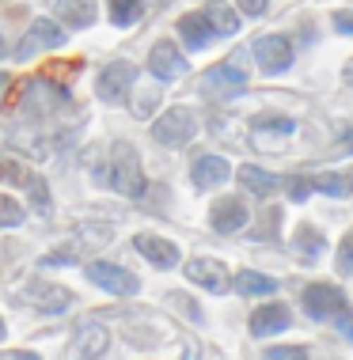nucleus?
I'll use <instances>...</instances> for the list:
<instances>
[{
  "label": "nucleus",
  "mask_w": 353,
  "mask_h": 360,
  "mask_svg": "<svg viewBox=\"0 0 353 360\" xmlns=\"http://www.w3.org/2000/svg\"><path fill=\"white\" fill-rule=\"evenodd\" d=\"M228 160H221V155H202V160H194V167H190V179H194V186L198 190H213V186H221V182H228Z\"/></svg>",
  "instance_id": "nucleus-14"
},
{
  "label": "nucleus",
  "mask_w": 353,
  "mask_h": 360,
  "mask_svg": "<svg viewBox=\"0 0 353 360\" xmlns=\"http://www.w3.org/2000/svg\"><path fill=\"white\" fill-rule=\"evenodd\" d=\"M19 220H23V205L8 193H0V228H16Z\"/></svg>",
  "instance_id": "nucleus-27"
},
{
  "label": "nucleus",
  "mask_w": 353,
  "mask_h": 360,
  "mask_svg": "<svg viewBox=\"0 0 353 360\" xmlns=\"http://www.w3.org/2000/svg\"><path fill=\"white\" fill-rule=\"evenodd\" d=\"M152 106H156V91H152V95H144V99L133 106V114H137V118H149V114H152Z\"/></svg>",
  "instance_id": "nucleus-33"
},
{
  "label": "nucleus",
  "mask_w": 353,
  "mask_h": 360,
  "mask_svg": "<svg viewBox=\"0 0 353 360\" xmlns=\"http://www.w3.org/2000/svg\"><path fill=\"white\" fill-rule=\"evenodd\" d=\"M235 179H240V186L247 190V193H254V198H270L273 193V174L270 171H262V167H251V163H243L240 171H235Z\"/></svg>",
  "instance_id": "nucleus-20"
},
{
  "label": "nucleus",
  "mask_w": 353,
  "mask_h": 360,
  "mask_svg": "<svg viewBox=\"0 0 353 360\" xmlns=\"http://www.w3.org/2000/svg\"><path fill=\"white\" fill-rule=\"evenodd\" d=\"M262 356H266V360H304V356H308V349H304V345H273Z\"/></svg>",
  "instance_id": "nucleus-28"
},
{
  "label": "nucleus",
  "mask_w": 353,
  "mask_h": 360,
  "mask_svg": "<svg viewBox=\"0 0 353 360\" xmlns=\"http://www.w3.org/2000/svg\"><path fill=\"white\" fill-rule=\"evenodd\" d=\"M235 288H240L243 296H266V292H278V281L254 274V269H240V277H235Z\"/></svg>",
  "instance_id": "nucleus-25"
},
{
  "label": "nucleus",
  "mask_w": 353,
  "mask_h": 360,
  "mask_svg": "<svg viewBox=\"0 0 353 360\" xmlns=\"http://www.w3.org/2000/svg\"><path fill=\"white\" fill-rule=\"evenodd\" d=\"M349 307L346 292L335 288V285H308L304 288V311H308L311 319H342Z\"/></svg>",
  "instance_id": "nucleus-4"
},
{
  "label": "nucleus",
  "mask_w": 353,
  "mask_h": 360,
  "mask_svg": "<svg viewBox=\"0 0 353 360\" xmlns=\"http://www.w3.org/2000/svg\"><path fill=\"white\" fill-rule=\"evenodd\" d=\"M254 61H259L262 72H285L292 65V42L281 34H262L259 42H254Z\"/></svg>",
  "instance_id": "nucleus-9"
},
{
  "label": "nucleus",
  "mask_w": 353,
  "mask_h": 360,
  "mask_svg": "<svg viewBox=\"0 0 353 360\" xmlns=\"http://www.w3.org/2000/svg\"><path fill=\"white\" fill-rule=\"evenodd\" d=\"M106 353V330L99 323H84L68 342V356H103Z\"/></svg>",
  "instance_id": "nucleus-16"
},
{
  "label": "nucleus",
  "mask_w": 353,
  "mask_h": 360,
  "mask_svg": "<svg viewBox=\"0 0 353 360\" xmlns=\"http://www.w3.org/2000/svg\"><path fill=\"white\" fill-rule=\"evenodd\" d=\"M311 190H319V193H327V198H346V193L353 190V171H323L311 179Z\"/></svg>",
  "instance_id": "nucleus-21"
},
{
  "label": "nucleus",
  "mask_w": 353,
  "mask_h": 360,
  "mask_svg": "<svg viewBox=\"0 0 353 360\" xmlns=\"http://www.w3.org/2000/svg\"><path fill=\"white\" fill-rule=\"evenodd\" d=\"M42 266H73V255L68 250H57V255H46Z\"/></svg>",
  "instance_id": "nucleus-34"
},
{
  "label": "nucleus",
  "mask_w": 353,
  "mask_h": 360,
  "mask_svg": "<svg viewBox=\"0 0 353 360\" xmlns=\"http://www.w3.org/2000/svg\"><path fill=\"white\" fill-rule=\"evenodd\" d=\"M251 129H278V133H292L297 129V122L292 118H254Z\"/></svg>",
  "instance_id": "nucleus-30"
},
{
  "label": "nucleus",
  "mask_w": 353,
  "mask_h": 360,
  "mask_svg": "<svg viewBox=\"0 0 353 360\" xmlns=\"http://www.w3.org/2000/svg\"><path fill=\"white\" fill-rule=\"evenodd\" d=\"M209 224H213V231L232 236V231H240L243 224H247V209H243L240 198H221L217 205H213V212H209Z\"/></svg>",
  "instance_id": "nucleus-13"
},
{
  "label": "nucleus",
  "mask_w": 353,
  "mask_h": 360,
  "mask_svg": "<svg viewBox=\"0 0 353 360\" xmlns=\"http://www.w3.org/2000/svg\"><path fill=\"white\" fill-rule=\"evenodd\" d=\"M179 34H182V42L190 46V50H202L213 31H209V23H205V15H182L179 19Z\"/></svg>",
  "instance_id": "nucleus-22"
},
{
  "label": "nucleus",
  "mask_w": 353,
  "mask_h": 360,
  "mask_svg": "<svg viewBox=\"0 0 353 360\" xmlns=\"http://www.w3.org/2000/svg\"><path fill=\"white\" fill-rule=\"evenodd\" d=\"M342 330H346V338H353V319H346V323H338Z\"/></svg>",
  "instance_id": "nucleus-37"
},
{
  "label": "nucleus",
  "mask_w": 353,
  "mask_h": 360,
  "mask_svg": "<svg viewBox=\"0 0 353 360\" xmlns=\"http://www.w3.org/2000/svg\"><path fill=\"white\" fill-rule=\"evenodd\" d=\"M186 277H190L194 285H202L205 292H224L228 288V269H224V262H217V258L186 262Z\"/></svg>",
  "instance_id": "nucleus-11"
},
{
  "label": "nucleus",
  "mask_w": 353,
  "mask_h": 360,
  "mask_svg": "<svg viewBox=\"0 0 353 360\" xmlns=\"http://www.w3.org/2000/svg\"><path fill=\"white\" fill-rule=\"evenodd\" d=\"M0 338H4V323H0Z\"/></svg>",
  "instance_id": "nucleus-38"
},
{
  "label": "nucleus",
  "mask_w": 353,
  "mask_h": 360,
  "mask_svg": "<svg viewBox=\"0 0 353 360\" xmlns=\"http://www.w3.org/2000/svg\"><path fill=\"white\" fill-rule=\"evenodd\" d=\"M247 87V72L235 69V65H213L209 72L202 76V95L205 99H232Z\"/></svg>",
  "instance_id": "nucleus-7"
},
{
  "label": "nucleus",
  "mask_w": 353,
  "mask_h": 360,
  "mask_svg": "<svg viewBox=\"0 0 353 360\" xmlns=\"http://www.w3.org/2000/svg\"><path fill=\"white\" fill-rule=\"evenodd\" d=\"M240 8H243V15H262L266 12V0H240Z\"/></svg>",
  "instance_id": "nucleus-35"
},
{
  "label": "nucleus",
  "mask_w": 353,
  "mask_h": 360,
  "mask_svg": "<svg viewBox=\"0 0 353 360\" xmlns=\"http://www.w3.org/2000/svg\"><path fill=\"white\" fill-rule=\"evenodd\" d=\"M80 69H84V57H50V61H42L38 76H42L46 84L65 87V84H73L76 76H80Z\"/></svg>",
  "instance_id": "nucleus-18"
},
{
  "label": "nucleus",
  "mask_w": 353,
  "mask_h": 360,
  "mask_svg": "<svg viewBox=\"0 0 353 360\" xmlns=\"http://www.w3.org/2000/svg\"><path fill=\"white\" fill-rule=\"evenodd\" d=\"M149 69H152L156 80H182L186 61H182V53L175 50L171 42H156L152 53H149Z\"/></svg>",
  "instance_id": "nucleus-10"
},
{
  "label": "nucleus",
  "mask_w": 353,
  "mask_h": 360,
  "mask_svg": "<svg viewBox=\"0 0 353 360\" xmlns=\"http://www.w3.org/2000/svg\"><path fill=\"white\" fill-rule=\"evenodd\" d=\"M338 274H353V231L338 243Z\"/></svg>",
  "instance_id": "nucleus-29"
},
{
  "label": "nucleus",
  "mask_w": 353,
  "mask_h": 360,
  "mask_svg": "<svg viewBox=\"0 0 353 360\" xmlns=\"http://www.w3.org/2000/svg\"><path fill=\"white\" fill-rule=\"evenodd\" d=\"M342 80H346L353 87V61H346V69H342Z\"/></svg>",
  "instance_id": "nucleus-36"
},
{
  "label": "nucleus",
  "mask_w": 353,
  "mask_h": 360,
  "mask_svg": "<svg viewBox=\"0 0 353 360\" xmlns=\"http://www.w3.org/2000/svg\"><path fill=\"white\" fill-rule=\"evenodd\" d=\"M335 31L338 34H353V12L346 8V12H335Z\"/></svg>",
  "instance_id": "nucleus-32"
},
{
  "label": "nucleus",
  "mask_w": 353,
  "mask_h": 360,
  "mask_svg": "<svg viewBox=\"0 0 353 360\" xmlns=\"http://www.w3.org/2000/svg\"><path fill=\"white\" fill-rule=\"evenodd\" d=\"M27 300H31V307L46 311V315H57V311H65L73 304V292L57 288V285H42V281H31V285H27Z\"/></svg>",
  "instance_id": "nucleus-12"
},
{
  "label": "nucleus",
  "mask_w": 353,
  "mask_h": 360,
  "mask_svg": "<svg viewBox=\"0 0 353 360\" xmlns=\"http://www.w3.org/2000/svg\"><path fill=\"white\" fill-rule=\"evenodd\" d=\"M133 247L141 250L156 269H175V266H179V250H175V243L160 239V236H137Z\"/></svg>",
  "instance_id": "nucleus-15"
},
{
  "label": "nucleus",
  "mask_w": 353,
  "mask_h": 360,
  "mask_svg": "<svg viewBox=\"0 0 353 360\" xmlns=\"http://www.w3.org/2000/svg\"><path fill=\"white\" fill-rule=\"evenodd\" d=\"M292 247H297V255L304 258V262H316L319 255H323V236L311 224H300L297 228V239H292Z\"/></svg>",
  "instance_id": "nucleus-23"
},
{
  "label": "nucleus",
  "mask_w": 353,
  "mask_h": 360,
  "mask_svg": "<svg viewBox=\"0 0 353 360\" xmlns=\"http://www.w3.org/2000/svg\"><path fill=\"white\" fill-rule=\"evenodd\" d=\"M0 53H4V42H0Z\"/></svg>",
  "instance_id": "nucleus-39"
},
{
  "label": "nucleus",
  "mask_w": 353,
  "mask_h": 360,
  "mask_svg": "<svg viewBox=\"0 0 353 360\" xmlns=\"http://www.w3.org/2000/svg\"><path fill=\"white\" fill-rule=\"evenodd\" d=\"M289 326V307L285 304H266L251 315V334L254 338H270V334H281Z\"/></svg>",
  "instance_id": "nucleus-17"
},
{
  "label": "nucleus",
  "mask_w": 353,
  "mask_h": 360,
  "mask_svg": "<svg viewBox=\"0 0 353 360\" xmlns=\"http://www.w3.org/2000/svg\"><path fill=\"white\" fill-rule=\"evenodd\" d=\"M0 179L4 182H12V186H23L27 193H31V201H35V209L42 212V217H50V190H46V179L38 171H31L27 163H19L12 160V155H0Z\"/></svg>",
  "instance_id": "nucleus-2"
},
{
  "label": "nucleus",
  "mask_w": 353,
  "mask_h": 360,
  "mask_svg": "<svg viewBox=\"0 0 353 360\" xmlns=\"http://www.w3.org/2000/svg\"><path fill=\"white\" fill-rule=\"evenodd\" d=\"M133 80H137V69L130 61H111L95 80V91H99L103 103H125L133 91Z\"/></svg>",
  "instance_id": "nucleus-5"
},
{
  "label": "nucleus",
  "mask_w": 353,
  "mask_h": 360,
  "mask_svg": "<svg viewBox=\"0 0 353 360\" xmlns=\"http://www.w3.org/2000/svg\"><path fill=\"white\" fill-rule=\"evenodd\" d=\"M111 186L122 193V198H141L144 193L141 160H137V148L125 141H118L114 152H111Z\"/></svg>",
  "instance_id": "nucleus-1"
},
{
  "label": "nucleus",
  "mask_w": 353,
  "mask_h": 360,
  "mask_svg": "<svg viewBox=\"0 0 353 360\" xmlns=\"http://www.w3.org/2000/svg\"><path fill=\"white\" fill-rule=\"evenodd\" d=\"M311 193V182L308 179H289V198L292 201H304Z\"/></svg>",
  "instance_id": "nucleus-31"
},
{
  "label": "nucleus",
  "mask_w": 353,
  "mask_h": 360,
  "mask_svg": "<svg viewBox=\"0 0 353 360\" xmlns=\"http://www.w3.org/2000/svg\"><path fill=\"white\" fill-rule=\"evenodd\" d=\"M57 46H65V27H57L54 19H35L31 31H27L23 42H19L16 57H19V61H27L31 53H38V50H57Z\"/></svg>",
  "instance_id": "nucleus-8"
},
{
  "label": "nucleus",
  "mask_w": 353,
  "mask_h": 360,
  "mask_svg": "<svg viewBox=\"0 0 353 360\" xmlns=\"http://www.w3.org/2000/svg\"><path fill=\"white\" fill-rule=\"evenodd\" d=\"M54 8H57V15H61L68 27H92L99 0H57Z\"/></svg>",
  "instance_id": "nucleus-19"
},
{
  "label": "nucleus",
  "mask_w": 353,
  "mask_h": 360,
  "mask_svg": "<svg viewBox=\"0 0 353 360\" xmlns=\"http://www.w3.org/2000/svg\"><path fill=\"white\" fill-rule=\"evenodd\" d=\"M111 4V19L118 27H133L141 19V0H106Z\"/></svg>",
  "instance_id": "nucleus-26"
},
{
  "label": "nucleus",
  "mask_w": 353,
  "mask_h": 360,
  "mask_svg": "<svg viewBox=\"0 0 353 360\" xmlns=\"http://www.w3.org/2000/svg\"><path fill=\"white\" fill-rule=\"evenodd\" d=\"M205 23H209L213 34H224V38L240 31V19H235V12H232V8H224V4H213L209 12H205Z\"/></svg>",
  "instance_id": "nucleus-24"
},
{
  "label": "nucleus",
  "mask_w": 353,
  "mask_h": 360,
  "mask_svg": "<svg viewBox=\"0 0 353 360\" xmlns=\"http://www.w3.org/2000/svg\"><path fill=\"white\" fill-rule=\"evenodd\" d=\"M84 274L92 285H99L103 292H111V296H133V292H141V281H137L130 269L114 266V262H92Z\"/></svg>",
  "instance_id": "nucleus-6"
},
{
  "label": "nucleus",
  "mask_w": 353,
  "mask_h": 360,
  "mask_svg": "<svg viewBox=\"0 0 353 360\" xmlns=\"http://www.w3.org/2000/svg\"><path fill=\"white\" fill-rule=\"evenodd\" d=\"M194 133H198V122H194V114L186 110V106H175V110H168L160 122L152 125V137L160 144H168V148H182V144H190Z\"/></svg>",
  "instance_id": "nucleus-3"
}]
</instances>
